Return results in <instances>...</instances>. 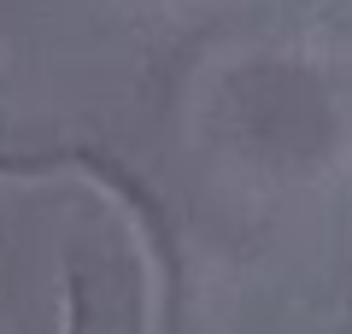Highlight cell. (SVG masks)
<instances>
[{"instance_id": "6da1fadb", "label": "cell", "mask_w": 352, "mask_h": 334, "mask_svg": "<svg viewBox=\"0 0 352 334\" xmlns=\"http://www.w3.org/2000/svg\"><path fill=\"white\" fill-rule=\"evenodd\" d=\"M0 176H6V182H30V176H36V182H47V176H76V182L100 188V194L118 205V217H129V229H135V241H141V270H147V329H141V334H164V322H170V264H164L159 217H153V205L141 199L135 182H124V176L100 170V164H88V159H41V164H30V170L0 164Z\"/></svg>"}]
</instances>
